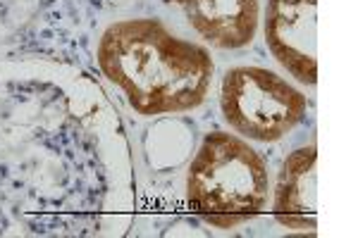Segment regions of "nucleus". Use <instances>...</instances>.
<instances>
[{
    "mask_svg": "<svg viewBox=\"0 0 358 238\" xmlns=\"http://www.w3.org/2000/svg\"><path fill=\"white\" fill-rule=\"evenodd\" d=\"M96 62L141 117L203 105L215 62L208 48L179 38L160 20H120L103 31Z\"/></svg>",
    "mask_w": 358,
    "mask_h": 238,
    "instance_id": "nucleus-1",
    "label": "nucleus"
},
{
    "mask_svg": "<svg viewBox=\"0 0 358 238\" xmlns=\"http://www.w3.org/2000/svg\"><path fill=\"white\" fill-rule=\"evenodd\" d=\"M268 193V165L246 138L213 131L201 141L187 172V202L196 217L222 231L236 229L263 212Z\"/></svg>",
    "mask_w": 358,
    "mask_h": 238,
    "instance_id": "nucleus-2",
    "label": "nucleus"
},
{
    "mask_svg": "<svg viewBox=\"0 0 358 238\" xmlns=\"http://www.w3.org/2000/svg\"><path fill=\"white\" fill-rule=\"evenodd\" d=\"M220 110L241 138L275 143L301 124L308 101L273 69L234 67L222 77Z\"/></svg>",
    "mask_w": 358,
    "mask_h": 238,
    "instance_id": "nucleus-3",
    "label": "nucleus"
},
{
    "mask_svg": "<svg viewBox=\"0 0 358 238\" xmlns=\"http://www.w3.org/2000/svg\"><path fill=\"white\" fill-rule=\"evenodd\" d=\"M317 0H268L265 45L299 84H317Z\"/></svg>",
    "mask_w": 358,
    "mask_h": 238,
    "instance_id": "nucleus-4",
    "label": "nucleus"
},
{
    "mask_svg": "<svg viewBox=\"0 0 358 238\" xmlns=\"http://www.w3.org/2000/svg\"><path fill=\"white\" fill-rule=\"evenodd\" d=\"M317 148L303 146L287 155L273 193V217L289 231L317 229Z\"/></svg>",
    "mask_w": 358,
    "mask_h": 238,
    "instance_id": "nucleus-5",
    "label": "nucleus"
},
{
    "mask_svg": "<svg viewBox=\"0 0 358 238\" xmlns=\"http://www.w3.org/2000/svg\"><path fill=\"white\" fill-rule=\"evenodd\" d=\"M184 10L201 38L220 50H239L256 38L261 3L258 0H165Z\"/></svg>",
    "mask_w": 358,
    "mask_h": 238,
    "instance_id": "nucleus-6",
    "label": "nucleus"
}]
</instances>
